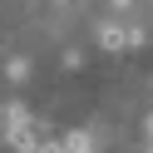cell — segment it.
Wrapping results in <instances>:
<instances>
[{"instance_id":"1","label":"cell","mask_w":153,"mask_h":153,"mask_svg":"<svg viewBox=\"0 0 153 153\" xmlns=\"http://www.w3.org/2000/svg\"><path fill=\"white\" fill-rule=\"evenodd\" d=\"M5 133H10V148H20V153L40 148V133H35V119H30L25 104H10L5 109Z\"/></svg>"},{"instance_id":"2","label":"cell","mask_w":153,"mask_h":153,"mask_svg":"<svg viewBox=\"0 0 153 153\" xmlns=\"http://www.w3.org/2000/svg\"><path fill=\"white\" fill-rule=\"evenodd\" d=\"M59 153H89V133H64V138H59Z\"/></svg>"},{"instance_id":"3","label":"cell","mask_w":153,"mask_h":153,"mask_svg":"<svg viewBox=\"0 0 153 153\" xmlns=\"http://www.w3.org/2000/svg\"><path fill=\"white\" fill-rule=\"evenodd\" d=\"M99 45H104V50H119V45H123V30H104Z\"/></svg>"},{"instance_id":"4","label":"cell","mask_w":153,"mask_h":153,"mask_svg":"<svg viewBox=\"0 0 153 153\" xmlns=\"http://www.w3.org/2000/svg\"><path fill=\"white\" fill-rule=\"evenodd\" d=\"M148 143H153V114H148Z\"/></svg>"},{"instance_id":"5","label":"cell","mask_w":153,"mask_h":153,"mask_svg":"<svg viewBox=\"0 0 153 153\" xmlns=\"http://www.w3.org/2000/svg\"><path fill=\"white\" fill-rule=\"evenodd\" d=\"M114 5H133V0H114Z\"/></svg>"},{"instance_id":"6","label":"cell","mask_w":153,"mask_h":153,"mask_svg":"<svg viewBox=\"0 0 153 153\" xmlns=\"http://www.w3.org/2000/svg\"><path fill=\"white\" fill-rule=\"evenodd\" d=\"M0 119H5V109H0Z\"/></svg>"}]
</instances>
